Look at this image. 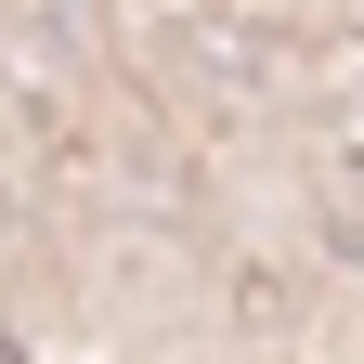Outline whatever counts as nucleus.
<instances>
[{
  "mask_svg": "<svg viewBox=\"0 0 364 364\" xmlns=\"http://www.w3.org/2000/svg\"><path fill=\"white\" fill-rule=\"evenodd\" d=\"M0 364H14V351H0Z\"/></svg>",
  "mask_w": 364,
  "mask_h": 364,
  "instance_id": "f257e3e1",
  "label": "nucleus"
}]
</instances>
